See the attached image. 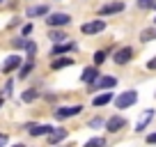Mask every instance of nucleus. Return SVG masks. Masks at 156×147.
<instances>
[{"label":"nucleus","instance_id":"obj_1","mask_svg":"<svg viewBox=\"0 0 156 147\" xmlns=\"http://www.w3.org/2000/svg\"><path fill=\"white\" fill-rule=\"evenodd\" d=\"M136 101H138V92H136V90H126V92H122L119 97H115V106L119 108V110L133 106Z\"/></svg>","mask_w":156,"mask_h":147},{"label":"nucleus","instance_id":"obj_2","mask_svg":"<svg viewBox=\"0 0 156 147\" xmlns=\"http://www.w3.org/2000/svg\"><path fill=\"white\" fill-rule=\"evenodd\" d=\"M46 23H48V28H64V25L71 23V16L64 14V12H55V14H48Z\"/></svg>","mask_w":156,"mask_h":147},{"label":"nucleus","instance_id":"obj_3","mask_svg":"<svg viewBox=\"0 0 156 147\" xmlns=\"http://www.w3.org/2000/svg\"><path fill=\"white\" fill-rule=\"evenodd\" d=\"M103 30H106V21L103 19H97V21H90V23L80 25V32L83 34H97V32H103Z\"/></svg>","mask_w":156,"mask_h":147},{"label":"nucleus","instance_id":"obj_4","mask_svg":"<svg viewBox=\"0 0 156 147\" xmlns=\"http://www.w3.org/2000/svg\"><path fill=\"white\" fill-rule=\"evenodd\" d=\"M80 110H83V106H62V108L55 110V117L58 120H69V117H76Z\"/></svg>","mask_w":156,"mask_h":147},{"label":"nucleus","instance_id":"obj_5","mask_svg":"<svg viewBox=\"0 0 156 147\" xmlns=\"http://www.w3.org/2000/svg\"><path fill=\"white\" fill-rule=\"evenodd\" d=\"M112 60H115L117 64H126V62H131V60H133V48H131V46H124V48H119L115 55H112Z\"/></svg>","mask_w":156,"mask_h":147},{"label":"nucleus","instance_id":"obj_6","mask_svg":"<svg viewBox=\"0 0 156 147\" xmlns=\"http://www.w3.org/2000/svg\"><path fill=\"white\" fill-rule=\"evenodd\" d=\"M119 12H124V2H122V0L103 5L101 9H99V14H101V16H110V14H119Z\"/></svg>","mask_w":156,"mask_h":147},{"label":"nucleus","instance_id":"obj_7","mask_svg":"<svg viewBox=\"0 0 156 147\" xmlns=\"http://www.w3.org/2000/svg\"><path fill=\"white\" fill-rule=\"evenodd\" d=\"M124 127H126V120H124V117H119V115H115V117H110V120L106 122V129H108L110 133H117V131H122Z\"/></svg>","mask_w":156,"mask_h":147},{"label":"nucleus","instance_id":"obj_8","mask_svg":"<svg viewBox=\"0 0 156 147\" xmlns=\"http://www.w3.org/2000/svg\"><path fill=\"white\" fill-rule=\"evenodd\" d=\"M25 129H28L30 136H48L53 127H51V124H28Z\"/></svg>","mask_w":156,"mask_h":147},{"label":"nucleus","instance_id":"obj_9","mask_svg":"<svg viewBox=\"0 0 156 147\" xmlns=\"http://www.w3.org/2000/svg\"><path fill=\"white\" fill-rule=\"evenodd\" d=\"M115 85H117V78H112V76H99L94 81V88H99V90H110Z\"/></svg>","mask_w":156,"mask_h":147},{"label":"nucleus","instance_id":"obj_10","mask_svg":"<svg viewBox=\"0 0 156 147\" xmlns=\"http://www.w3.org/2000/svg\"><path fill=\"white\" fill-rule=\"evenodd\" d=\"M21 67V55H9V58L2 62V74H9V71H14V69H19Z\"/></svg>","mask_w":156,"mask_h":147},{"label":"nucleus","instance_id":"obj_11","mask_svg":"<svg viewBox=\"0 0 156 147\" xmlns=\"http://www.w3.org/2000/svg\"><path fill=\"white\" fill-rule=\"evenodd\" d=\"M67 138V129H51V133H48V145H58L60 140H64Z\"/></svg>","mask_w":156,"mask_h":147},{"label":"nucleus","instance_id":"obj_12","mask_svg":"<svg viewBox=\"0 0 156 147\" xmlns=\"http://www.w3.org/2000/svg\"><path fill=\"white\" fill-rule=\"evenodd\" d=\"M151 120H154V110L149 108V110H145V113H142V117L138 120V124H136V131H138V133H140V131H145V129H147V124H149Z\"/></svg>","mask_w":156,"mask_h":147},{"label":"nucleus","instance_id":"obj_13","mask_svg":"<svg viewBox=\"0 0 156 147\" xmlns=\"http://www.w3.org/2000/svg\"><path fill=\"white\" fill-rule=\"evenodd\" d=\"M37 16H48V5H34V7H28V19H37Z\"/></svg>","mask_w":156,"mask_h":147},{"label":"nucleus","instance_id":"obj_14","mask_svg":"<svg viewBox=\"0 0 156 147\" xmlns=\"http://www.w3.org/2000/svg\"><path fill=\"white\" fill-rule=\"evenodd\" d=\"M99 78V69L97 67H87L83 71V76H80V81H83V83H94V81Z\"/></svg>","mask_w":156,"mask_h":147},{"label":"nucleus","instance_id":"obj_15","mask_svg":"<svg viewBox=\"0 0 156 147\" xmlns=\"http://www.w3.org/2000/svg\"><path fill=\"white\" fill-rule=\"evenodd\" d=\"M69 51H73V44H71V41H62V44H55L53 46L51 55H62V53H69Z\"/></svg>","mask_w":156,"mask_h":147},{"label":"nucleus","instance_id":"obj_16","mask_svg":"<svg viewBox=\"0 0 156 147\" xmlns=\"http://www.w3.org/2000/svg\"><path fill=\"white\" fill-rule=\"evenodd\" d=\"M112 101V92H103V94H99V97H94L92 99V103L97 108H101V106H106V103H110Z\"/></svg>","mask_w":156,"mask_h":147},{"label":"nucleus","instance_id":"obj_17","mask_svg":"<svg viewBox=\"0 0 156 147\" xmlns=\"http://www.w3.org/2000/svg\"><path fill=\"white\" fill-rule=\"evenodd\" d=\"M71 64H73V60H71V58H58V60H53V62H51V67H53L55 71H58V69L71 67Z\"/></svg>","mask_w":156,"mask_h":147},{"label":"nucleus","instance_id":"obj_18","mask_svg":"<svg viewBox=\"0 0 156 147\" xmlns=\"http://www.w3.org/2000/svg\"><path fill=\"white\" fill-rule=\"evenodd\" d=\"M48 39L53 41V44H62V41H67V34L60 32V30H53V32L48 34Z\"/></svg>","mask_w":156,"mask_h":147},{"label":"nucleus","instance_id":"obj_19","mask_svg":"<svg viewBox=\"0 0 156 147\" xmlns=\"http://www.w3.org/2000/svg\"><path fill=\"white\" fill-rule=\"evenodd\" d=\"M140 39H142V41H151V39H156V28H147V30H142V32H140Z\"/></svg>","mask_w":156,"mask_h":147},{"label":"nucleus","instance_id":"obj_20","mask_svg":"<svg viewBox=\"0 0 156 147\" xmlns=\"http://www.w3.org/2000/svg\"><path fill=\"white\" fill-rule=\"evenodd\" d=\"M85 147H106V138H90L87 142H85Z\"/></svg>","mask_w":156,"mask_h":147},{"label":"nucleus","instance_id":"obj_21","mask_svg":"<svg viewBox=\"0 0 156 147\" xmlns=\"http://www.w3.org/2000/svg\"><path fill=\"white\" fill-rule=\"evenodd\" d=\"M32 67H34V62H32V60H28V62H25L23 67L19 69V76H21V78H25V76H28V74L32 71Z\"/></svg>","mask_w":156,"mask_h":147},{"label":"nucleus","instance_id":"obj_22","mask_svg":"<svg viewBox=\"0 0 156 147\" xmlns=\"http://www.w3.org/2000/svg\"><path fill=\"white\" fill-rule=\"evenodd\" d=\"M25 37H14V39H12V48H25Z\"/></svg>","mask_w":156,"mask_h":147},{"label":"nucleus","instance_id":"obj_23","mask_svg":"<svg viewBox=\"0 0 156 147\" xmlns=\"http://www.w3.org/2000/svg\"><path fill=\"white\" fill-rule=\"evenodd\" d=\"M21 99H23L25 103H30V101H34V99H37V92H34V90H25Z\"/></svg>","mask_w":156,"mask_h":147},{"label":"nucleus","instance_id":"obj_24","mask_svg":"<svg viewBox=\"0 0 156 147\" xmlns=\"http://www.w3.org/2000/svg\"><path fill=\"white\" fill-rule=\"evenodd\" d=\"M106 58H108V53H106V51H97V53H94V64H101Z\"/></svg>","mask_w":156,"mask_h":147},{"label":"nucleus","instance_id":"obj_25","mask_svg":"<svg viewBox=\"0 0 156 147\" xmlns=\"http://www.w3.org/2000/svg\"><path fill=\"white\" fill-rule=\"evenodd\" d=\"M156 2L154 0H138V7H142V9H151Z\"/></svg>","mask_w":156,"mask_h":147},{"label":"nucleus","instance_id":"obj_26","mask_svg":"<svg viewBox=\"0 0 156 147\" xmlns=\"http://www.w3.org/2000/svg\"><path fill=\"white\" fill-rule=\"evenodd\" d=\"M25 51H28V55H34V53H37V44H32V41H25Z\"/></svg>","mask_w":156,"mask_h":147},{"label":"nucleus","instance_id":"obj_27","mask_svg":"<svg viewBox=\"0 0 156 147\" xmlns=\"http://www.w3.org/2000/svg\"><path fill=\"white\" fill-rule=\"evenodd\" d=\"M32 28H34L32 23H25V25H23V30H21V37H28V34L32 32Z\"/></svg>","mask_w":156,"mask_h":147},{"label":"nucleus","instance_id":"obj_28","mask_svg":"<svg viewBox=\"0 0 156 147\" xmlns=\"http://www.w3.org/2000/svg\"><path fill=\"white\" fill-rule=\"evenodd\" d=\"M90 127H92V129L103 127V120H101V117H94V120H90Z\"/></svg>","mask_w":156,"mask_h":147},{"label":"nucleus","instance_id":"obj_29","mask_svg":"<svg viewBox=\"0 0 156 147\" xmlns=\"http://www.w3.org/2000/svg\"><path fill=\"white\" fill-rule=\"evenodd\" d=\"M147 145H156V133H149V136H147Z\"/></svg>","mask_w":156,"mask_h":147},{"label":"nucleus","instance_id":"obj_30","mask_svg":"<svg viewBox=\"0 0 156 147\" xmlns=\"http://www.w3.org/2000/svg\"><path fill=\"white\" fill-rule=\"evenodd\" d=\"M12 90H14V81H7V85H5V92H7V94H9V92H12Z\"/></svg>","mask_w":156,"mask_h":147},{"label":"nucleus","instance_id":"obj_31","mask_svg":"<svg viewBox=\"0 0 156 147\" xmlns=\"http://www.w3.org/2000/svg\"><path fill=\"white\" fill-rule=\"evenodd\" d=\"M147 69H156V58H151L149 62H147Z\"/></svg>","mask_w":156,"mask_h":147},{"label":"nucleus","instance_id":"obj_32","mask_svg":"<svg viewBox=\"0 0 156 147\" xmlns=\"http://www.w3.org/2000/svg\"><path fill=\"white\" fill-rule=\"evenodd\" d=\"M7 145V136H5V133H0V147H5Z\"/></svg>","mask_w":156,"mask_h":147},{"label":"nucleus","instance_id":"obj_33","mask_svg":"<svg viewBox=\"0 0 156 147\" xmlns=\"http://www.w3.org/2000/svg\"><path fill=\"white\" fill-rule=\"evenodd\" d=\"M14 147H25V145H14Z\"/></svg>","mask_w":156,"mask_h":147},{"label":"nucleus","instance_id":"obj_34","mask_svg":"<svg viewBox=\"0 0 156 147\" xmlns=\"http://www.w3.org/2000/svg\"><path fill=\"white\" fill-rule=\"evenodd\" d=\"M0 106H2V99H0Z\"/></svg>","mask_w":156,"mask_h":147},{"label":"nucleus","instance_id":"obj_35","mask_svg":"<svg viewBox=\"0 0 156 147\" xmlns=\"http://www.w3.org/2000/svg\"><path fill=\"white\" fill-rule=\"evenodd\" d=\"M154 23H156V19H154Z\"/></svg>","mask_w":156,"mask_h":147},{"label":"nucleus","instance_id":"obj_36","mask_svg":"<svg viewBox=\"0 0 156 147\" xmlns=\"http://www.w3.org/2000/svg\"><path fill=\"white\" fill-rule=\"evenodd\" d=\"M154 7H156V5H154Z\"/></svg>","mask_w":156,"mask_h":147}]
</instances>
